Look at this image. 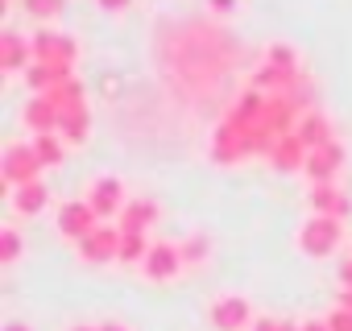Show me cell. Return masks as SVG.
<instances>
[{"mask_svg":"<svg viewBox=\"0 0 352 331\" xmlns=\"http://www.w3.org/2000/svg\"><path fill=\"white\" fill-rule=\"evenodd\" d=\"M179 249H183V261H187V265H199V261H208V249H212V244H208V236H191V240L179 244Z\"/></svg>","mask_w":352,"mask_h":331,"instance_id":"cell-21","label":"cell"},{"mask_svg":"<svg viewBox=\"0 0 352 331\" xmlns=\"http://www.w3.org/2000/svg\"><path fill=\"white\" fill-rule=\"evenodd\" d=\"M208 315H212V327L216 331H245L249 319H253V306H249L245 294H220Z\"/></svg>","mask_w":352,"mask_h":331,"instance_id":"cell-4","label":"cell"},{"mask_svg":"<svg viewBox=\"0 0 352 331\" xmlns=\"http://www.w3.org/2000/svg\"><path fill=\"white\" fill-rule=\"evenodd\" d=\"M311 212H315V216H336V220H344L352 207H348V195H344L336 183H319V187H311Z\"/></svg>","mask_w":352,"mask_h":331,"instance_id":"cell-12","label":"cell"},{"mask_svg":"<svg viewBox=\"0 0 352 331\" xmlns=\"http://www.w3.org/2000/svg\"><path fill=\"white\" fill-rule=\"evenodd\" d=\"M100 228V216L91 212V203L87 199H79V203H63L58 207V232L67 236V240H83V236H91Z\"/></svg>","mask_w":352,"mask_h":331,"instance_id":"cell-7","label":"cell"},{"mask_svg":"<svg viewBox=\"0 0 352 331\" xmlns=\"http://www.w3.org/2000/svg\"><path fill=\"white\" fill-rule=\"evenodd\" d=\"M0 42H5V58H0V62H5V75L25 71V62L34 58V38H21L17 30H5V38H0Z\"/></svg>","mask_w":352,"mask_h":331,"instance_id":"cell-13","label":"cell"},{"mask_svg":"<svg viewBox=\"0 0 352 331\" xmlns=\"http://www.w3.org/2000/svg\"><path fill=\"white\" fill-rule=\"evenodd\" d=\"M327 331H352V310L348 306H336L327 315Z\"/></svg>","mask_w":352,"mask_h":331,"instance_id":"cell-22","label":"cell"},{"mask_svg":"<svg viewBox=\"0 0 352 331\" xmlns=\"http://www.w3.org/2000/svg\"><path fill=\"white\" fill-rule=\"evenodd\" d=\"M340 306H348V310H352V290H344V294H340Z\"/></svg>","mask_w":352,"mask_h":331,"instance_id":"cell-30","label":"cell"},{"mask_svg":"<svg viewBox=\"0 0 352 331\" xmlns=\"http://www.w3.org/2000/svg\"><path fill=\"white\" fill-rule=\"evenodd\" d=\"M298 141L307 145V149H319V145H327L331 141V128H327V120L323 116H307V120H298Z\"/></svg>","mask_w":352,"mask_h":331,"instance_id":"cell-16","label":"cell"},{"mask_svg":"<svg viewBox=\"0 0 352 331\" xmlns=\"http://www.w3.org/2000/svg\"><path fill=\"white\" fill-rule=\"evenodd\" d=\"M21 5H25V13L34 21H54L58 9H63V0H21Z\"/></svg>","mask_w":352,"mask_h":331,"instance_id":"cell-19","label":"cell"},{"mask_svg":"<svg viewBox=\"0 0 352 331\" xmlns=\"http://www.w3.org/2000/svg\"><path fill=\"white\" fill-rule=\"evenodd\" d=\"M46 170L42 157L34 145H9L5 157H0V174H5L9 187H25V183H38V174Z\"/></svg>","mask_w":352,"mask_h":331,"instance_id":"cell-2","label":"cell"},{"mask_svg":"<svg viewBox=\"0 0 352 331\" xmlns=\"http://www.w3.org/2000/svg\"><path fill=\"white\" fill-rule=\"evenodd\" d=\"M25 124L34 128V137H42V133H58V124H63V108H58V100H54V95H38V100H30V104H25Z\"/></svg>","mask_w":352,"mask_h":331,"instance_id":"cell-10","label":"cell"},{"mask_svg":"<svg viewBox=\"0 0 352 331\" xmlns=\"http://www.w3.org/2000/svg\"><path fill=\"white\" fill-rule=\"evenodd\" d=\"M5 331H34L30 323H21V319H13V323H5Z\"/></svg>","mask_w":352,"mask_h":331,"instance_id":"cell-28","label":"cell"},{"mask_svg":"<svg viewBox=\"0 0 352 331\" xmlns=\"http://www.w3.org/2000/svg\"><path fill=\"white\" fill-rule=\"evenodd\" d=\"M46 203H50V191H46L42 179H38V183H25V187H9V207H13V216H42Z\"/></svg>","mask_w":352,"mask_h":331,"instance_id":"cell-11","label":"cell"},{"mask_svg":"<svg viewBox=\"0 0 352 331\" xmlns=\"http://www.w3.org/2000/svg\"><path fill=\"white\" fill-rule=\"evenodd\" d=\"M87 128H91V120H87V104H71V108H63L58 137H63L67 145H83V141H87Z\"/></svg>","mask_w":352,"mask_h":331,"instance_id":"cell-14","label":"cell"},{"mask_svg":"<svg viewBox=\"0 0 352 331\" xmlns=\"http://www.w3.org/2000/svg\"><path fill=\"white\" fill-rule=\"evenodd\" d=\"M208 5H212V9H216V13H232V9H236V5H241V0H208Z\"/></svg>","mask_w":352,"mask_h":331,"instance_id":"cell-24","label":"cell"},{"mask_svg":"<svg viewBox=\"0 0 352 331\" xmlns=\"http://www.w3.org/2000/svg\"><path fill=\"white\" fill-rule=\"evenodd\" d=\"M34 149H38L42 166H58L63 153H67V141H63L58 133H42V137H34Z\"/></svg>","mask_w":352,"mask_h":331,"instance_id":"cell-18","label":"cell"},{"mask_svg":"<svg viewBox=\"0 0 352 331\" xmlns=\"http://www.w3.org/2000/svg\"><path fill=\"white\" fill-rule=\"evenodd\" d=\"M75 38H67L63 30H38L34 34V62H54V67H71L75 58Z\"/></svg>","mask_w":352,"mask_h":331,"instance_id":"cell-6","label":"cell"},{"mask_svg":"<svg viewBox=\"0 0 352 331\" xmlns=\"http://www.w3.org/2000/svg\"><path fill=\"white\" fill-rule=\"evenodd\" d=\"M79 257H83L87 265L116 261V257H120V228H108V224H100L91 236H83V240H79Z\"/></svg>","mask_w":352,"mask_h":331,"instance_id":"cell-8","label":"cell"},{"mask_svg":"<svg viewBox=\"0 0 352 331\" xmlns=\"http://www.w3.org/2000/svg\"><path fill=\"white\" fill-rule=\"evenodd\" d=\"M87 203H91V212H96L100 220L120 216V212H124V187H120V179H112V174L96 179V183L87 187Z\"/></svg>","mask_w":352,"mask_h":331,"instance_id":"cell-9","label":"cell"},{"mask_svg":"<svg viewBox=\"0 0 352 331\" xmlns=\"http://www.w3.org/2000/svg\"><path fill=\"white\" fill-rule=\"evenodd\" d=\"M340 166H344V149H340L336 141H327V145H319V149H307L302 174L311 179V187H319V183H336Z\"/></svg>","mask_w":352,"mask_h":331,"instance_id":"cell-5","label":"cell"},{"mask_svg":"<svg viewBox=\"0 0 352 331\" xmlns=\"http://www.w3.org/2000/svg\"><path fill=\"white\" fill-rule=\"evenodd\" d=\"M253 331H282V323H274V319H261V323H257Z\"/></svg>","mask_w":352,"mask_h":331,"instance_id":"cell-27","label":"cell"},{"mask_svg":"<svg viewBox=\"0 0 352 331\" xmlns=\"http://www.w3.org/2000/svg\"><path fill=\"white\" fill-rule=\"evenodd\" d=\"M157 220V203L153 199H129L120 212V232H145Z\"/></svg>","mask_w":352,"mask_h":331,"instance_id":"cell-15","label":"cell"},{"mask_svg":"<svg viewBox=\"0 0 352 331\" xmlns=\"http://www.w3.org/2000/svg\"><path fill=\"white\" fill-rule=\"evenodd\" d=\"M100 331H129V327H120V323H100Z\"/></svg>","mask_w":352,"mask_h":331,"instance_id":"cell-29","label":"cell"},{"mask_svg":"<svg viewBox=\"0 0 352 331\" xmlns=\"http://www.w3.org/2000/svg\"><path fill=\"white\" fill-rule=\"evenodd\" d=\"M21 257V236H17V228L9 224L5 232H0V261H5V265H13Z\"/></svg>","mask_w":352,"mask_h":331,"instance_id":"cell-20","label":"cell"},{"mask_svg":"<svg viewBox=\"0 0 352 331\" xmlns=\"http://www.w3.org/2000/svg\"><path fill=\"white\" fill-rule=\"evenodd\" d=\"M145 253H149V240H145V232H120V265H137V261H145Z\"/></svg>","mask_w":352,"mask_h":331,"instance_id":"cell-17","label":"cell"},{"mask_svg":"<svg viewBox=\"0 0 352 331\" xmlns=\"http://www.w3.org/2000/svg\"><path fill=\"white\" fill-rule=\"evenodd\" d=\"M340 282H344V290H352V257L340 265Z\"/></svg>","mask_w":352,"mask_h":331,"instance_id":"cell-25","label":"cell"},{"mask_svg":"<svg viewBox=\"0 0 352 331\" xmlns=\"http://www.w3.org/2000/svg\"><path fill=\"white\" fill-rule=\"evenodd\" d=\"M96 5H100V9H108V13H120V9H129V5H133V0H96Z\"/></svg>","mask_w":352,"mask_h":331,"instance_id":"cell-23","label":"cell"},{"mask_svg":"<svg viewBox=\"0 0 352 331\" xmlns=\"http://www.w3.org/2000/svg\"><path fill=\"white\" fill-rule=\"evenodd\" d=\"M298 331H327V319H311V323H302Z\"/></svg>","mask_w":352,"mask_h":331,"instance_id":"cell-26","label":"cell"},{"mask_svg":"<svg viewBox=\"0 0 352 331\" xmlns=\"http://www.w3.org/2000/svg\"><path fill=\"white\" fill-rule=\"evenodd\" d=\"M340 240H344V228H340L336 216H311V220L298 228V249H302L311 261L331 257V253L340 249Z\"/></svg>","mask_w":352,"mask_h":331,"instance_id":"cell-1","label":"cell"},{"mask_svg":"<svg viewBox=\"0 0 352 331\" xmlns=\"http://www.w3.org/2000/svg\"><path fill=\"white\" fill-rule=\"evenodd\" d=\"M183 249L179 244H149V253H145V261H141V269H145V277L149 282H174L183 273Z\"/></svg>","mask_w":352,"mask_h":331,"instance_id":"cell-3","label":"cell"},{"mask_svg":"<svg viewBox=\"0 0 352 331\" xmlns=\"http://www.w3.org/2000/svg\"><path fill=\"white\" fill-rule=\"evenodd\" d=\"M71 331H100V327H87V323H79V327H71Z\"/></svg>","mask_w":352,"mask_h":331,"instance_id":"cell-31","label":"cell"}]
</instances>
